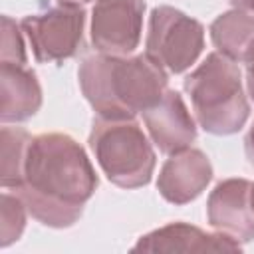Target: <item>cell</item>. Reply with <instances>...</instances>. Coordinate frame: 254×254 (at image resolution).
I'll list each match as a JSON object with an SVG mask.
<instances>
[{"mask_svg": "<svg viewBox=\"0 0 254 254\" xmlns=\"http://www.w3.org/2000/svg\"><path fill=\"white\" fill-rule=\"evenodd\" d=\"M99 179L85 149L65 133L36 135L28 147L24 179L16 190L32 218L50 228H69L93 196Z\"/></svg>", "mask_w": 254, "mask_h": 254, "instance_id": "cell-1", "label": "cell"}, {"mask_svg": "<svg viewBox=\"0 0 254 254\" xmlns=\"http://www.w3.org/2000/svg\"><path fill=\"white\" fill-rule=\"evenodd\" d=\"M77 81L95 115L105 119H135L169 89V73L147 54L87 56L77 67Z\"/></svg>", "mask_w": 254, "mask_h": 254, "instance_id": "cell-2", "label": "cell"}, {"mask_svg": "<svg viewBox=\"0 0 254 254\" xmlns=\"http://www.w3.org/2000/svg\"><path fill=\"white\" fill-rule=\"evenodd\" d=\"M185 91L198 127L206 133L224 137L246 125L250 103L244 93L242 71L220 52H210L185 77Z\"/></svg>", "mask_w": 254, "mask_h": 254, "instance_id": "cell-3", "label": "cell"}, {"mask_svg": "<svg viewBox=\"0 0 254 254\" xmlns=\"http://www.w3.org/2000/svg\"><path fill=\"white\" fill-rule=\"evenodd\" d=\"M87 143L99 169L115 187L141 189L151 183L157 155L137 119L95 117Z\"/></svg>", "mask_w": 254, "mask_h": 254, "instance_id": "cell-4", "label": "cell"}, {"mask_svg": "<svg viewBox=\"0 0 254 254\" xmlns=\"http://www.w3.org/2000/svg\"><path fill=\"white\" fill-rule=\"evenodd\" d=\"M204 50V26L173 6L151 10L145 38V54L167 73L187 71Z\"/></svg>", "mask_w": 254, "mask_h": 254, "instance_id": "cell-5", "label": "cell"}, {"mask_svg": "<svg viewBox=\"0 0 254 254\" xmlns=\"http://www.w3.org/2000/svg\"><path fill=\"white\" fill-rule=\"evenodd\" d=\"M85 10L81 6L58 4L24 16L20 26L38 64H54L73 58L83 44Z\"/></svg>", "mask_w": 254, "mask_h": 254, "instance_id": "cell-6", "label": "cell"}, {"mask_svg": "<svg viewBox=\"0 0 254 254\" xmlns=\"http://www.w3.org/2000/svg\"><path fill=\"white\" fill-rule=\"evenodd\" d=\"M145 0H95L91 10V44L99 54L131 56L143 34Z\"/></svg>", "mask_w": 254, "mask_h": 254, "instance_id": "cell-7", "label": "cell"}, {"mask_svg": "<svg viewBox=\"0 0 254 254\" xmlns=\"http://www.w3.org/2000/svg\"><path fill=\"white\" fill-rule=\"evenodd\" d=\"M252 185L248 179H224L208 194L206 220L228 238L246 244L254 240Z\"/></svg>", "mask_w": 254, "mask_h": 254, "instance_id": "cell-8", "label": "cell"}, {"mask_svg": "<svg viewBox=\"0 0 254 254\" xmlns=\"http://www.w3.org/2000/svg\"><path fill=\"white\" fill-rule=\"evenodd\" d=\"M141 115L153 145L163 155L189 149L196 139V119L190 115L183 95L175 89H167L163 97Z\"/></svg>", "mask_w": 254, "mask_h": 254, "instance_id": "cell-9", "label": "cell"}, {"mask_svg": "<svg viewBox=\"0 0 254 254\" xmlns=\"http://www.w3.org/2000/svg\"><path fill=\"white\" fill-rule=\"evenodd\" d=\"M212 181V165L204 151L189 147L163 163L157 177L159 194L171 204L192 202Z\"/></svg>", "mask_w": 254, "mask_h": 254, "instance_id": "cell-10", "label": "cell"}, {"mask_svg": "<svg viewBox=\"0 0 254 254\" xmlns=\"http://www.w3.org/2000/svg\"><path fill=\"white\" fill-rule=\"evenodd\" d=\"M133 252H240V242L222 232H204L189 222H169L141 236Z\"/></svg>", "mask_w": 254, "mask_h": 254, "instance_id": "cell-11", "label": "cell"}, {"mask_svg": "<svg viewBox=\"0 0 254 254\" xmlns=\"http://www.w3.org/2000/svg\"><path fill=\"white\" fill-rule=\"evenodd\" d=\"M42 107V85L28 65L0 64V121L22 123Z\"/></svg>", "mask_w": 254, "mask_h": 254, "instance_id": "cell-12", "label": "cell"}, {"mask_svg": "<svg viewBox=\"0 0 254 254\" xmlns=\"http://www.w3.org/2000/svg\"><path fill=\"white\" fill-rule=\"evenodd\" d=\"M210 40L216 52L244 64L254 46V16L238 8L222 12L210 24Z\"/></svg>", "mask_w": 254, "mask_h": 254, "instance_id": "cell-13", "label": "cell"}, {"mask_svg": "<svg viewBox=\"0 0 254 254\" xmlns=\"http://www.w3.org/2000/svg\"><path fill=\"white\" fill-rule=\"evenodd\" d=\"M32 135L24 127L2 125L0 129V185L16 189L24 179V167Z\"/></svg>", "mask_w": 254, "mask_h": 254, "instance_id": "cell-14", "label": "cell"}, {"mask_svg": "<svg viewBox=\"0 0 254 254\" xmlns=\"http://www.w3.org/2000/svg\"><path fill=\"white\" fill-rule=\"evenodd\" d=\"M26 202L12 189H2L0 194V248H8L16 240H20L26 228L28 216Z\"/></svg>", "mask_w": 254, "mask_h": 254, "instance_id": "cell-15", "label": "cell"}, {"mask_svg": "<svg viewBox=\"0 0 254 254\" xmlns=\"http://www.w3.org/2000/svg\"><path fill=\"white\" fill-rule=\"evenodd\" d=\"M26 44L22 26L10 16H2V40H0V64L26 65Z\"/></svg>", "mask_w": 254, "mask_h": 254, "instance_id": "cell-16", "label": "cell"}, {"mask_svg": "<svg viewBox=\"0 0 254 254\" xmlns=\"http://www.w3.org/2000/svg\"><path fill=\"white\" fill-rule=\"evenodd\" d=\"M244 64H246V89H248L250 99L254 101V46L248 52V58Z\"/></svg>", "mask_w": 254, "mask_h": 254, "instance_id": "cell-17", "label": "cell"}, {"mask_svg": "<svg viewBox=\"0 0 254 254\" xmlns=\"http://www.w3.org/2000/svg\"><path fill=\"white\" fill-rule=\"evenodd\" d=\"M244 153H246V159L248 163L254 167V123L250 125L246 137H244Z\"/></svg>", "mask_w": 254, "mask_h": 254, "instance_id": "cell-18", "label": "cell"}, {"mask_svg": "<svg viewBox=\"0 0 254 254\" xmlns=\"http://www.w3.org/2000/svg\"><path fill=\"white\" fill-rule=\"evenodd\" d=\"M232 4V8H238V10H244V12H254V0H228Z\"/></svg>", "mask_w": 254, "mask_h": 254, "instance_id": "cell-19", "label": "cell"}, {"mask_svg": "<svg viewBox=\"0 0 254 254\" xmlns=\"http://www.w3.org/2000/svg\"><path fill=\"white\" fill-rule=\"evenodd\" d=\"M60 4H71V6H83V4H89L93 0H58Z\"/></svg>", "mask_w": 254, "mask_h": 254, "instance_id": "cell-20", "label": "cell"}, {"mask_svg": "<svg viewBox=\"0 0 254 254\" xmlns=\"http://www.w3.org/2000/svg\"><path fill=\"white\" fill-rule=\"evenodd\" d=\"M252 206H254V185H252Z\"/></svg>", "mask_w": 254, "mask_h": 254, "instance_id": "cell-21", "label": "cell"}]
</instances>
